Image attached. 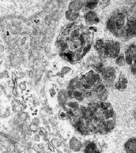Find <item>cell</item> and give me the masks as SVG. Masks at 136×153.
<instances>
[{
    "mask_svg": "<svg viewBox=\"0 0 136 153\" xmlns=\"http://www.w3.org/2000/svg\"><path fill=\"white\" fill-rule=\"evenodd\" d=\"M111 107L110 104L109 103L103 102H99V108L101 110L105 111Z\"/></svg>",
    "mask_w": 136,
    "mask_h": 153,
    "instance_id": "15",
    "label": "cell"
},
{
    "mask_svg": "<svg viewBox=\"0 0 136 153\" xmlns=\"http://www.w3.org/2000/svg\"><path fill=\"white\" fill-rule=\"evenodd\" d=\"M84 152L96 153L102 152V148L100 145L96 141L87 142L84 146Z\"/></svg>",
    "mask_w": 136,
    "mask_h": 153,
    "instance_id": "5",
    "label": "cell"
},
{
    "mask_svg": "<svg viewBox=\"0 0 136 153\" xmlns=\"http://www.w3.org/2000/svg\"><path fill=\"white\" fill-rule=\"evenodd\" d=\"M120 51V45L118 42H111L104 44V49L101 52L105 57L116 58L118 56Z\"/></svg>",
    "mask_w": 136,
    "mask_h": 153,
    "instance_id": "1",
    "label": "cell"
},
{
    "mask_svg": "<svg viewBox=\"0 0 136 153\" xmlns=\"http://www.w3.org/2000/svg\"><path fill=\"white\" fill-rule=\"evenodd\" d=\"M133 62H134V64L136 65V58L134 59V60H133Z\"/></svg>",
    "mask_w": 136,
    "mask_h": 153,
    "instance_id": "23",
    "label": "cell"
},
{
    "mask_svg": "<svg viewBox=\"0 0 136 153\" xmlns=\"http://www.w3.org/2000/svg\"><path fill=\"white\" fill-rule=\"evenodd\" d=\"M48 146L49 147L50 149V150L51 151H53V152H54L55 151V149H54V147H53V146H51L50 145V143H49V142H48Z\"/></svg>",
    "mask_w": 136,
    "mask_h": 153,
    "instance_id": "21",
    "label": "cell"
},
{
    "mask_svg": "<svg viewBox=\"0 0 136 153\" xmlns=\"http://www.w3.org/2000/svg\"><path fill=\"white\" fill-rule=\"evenodd\" d=\"M20 87L22 90H25L26 89V85L24 84L21 83L20 84Z\"/></svg>",
    "mask_w": 136,
    "mask_h": 153,
    "instance_id": "20",
    "label": "cell"
},
{
    "mask_svg": "<svg viewBox=\"0 0 136 153\" xmlns=\"http://www.w3.org/2000/svg\"><path fill=\"white\" fill-rule=\"evenodd\" d=\"M136 58V45H132L125 53V62L128 64H132Z\"/></svg>",
    "mask_w": 136,
    "mask_h": 153,
    "instance_id": "7",
    "label": "cell"
},
{
    "mask_svg": "<svg viewBox=\"0 0 136 153\" xmlns=\"http://www.w3.org/2000/svg\"><path fill=\"white\" fill-rule=\"evenodd\" d=\"M125 150L128 153H136V138H131L124 145Z\"/></svg>",
    "mask_w": 136,
    "mask_h": 153,
    "instance_id": "9",
    "label": "cell"
},
{
    "mask_svg": "<svg viewBox=\"0 0 136 153\" xmlns=\"http://www.w3.org/2000/svg\"><path fill=\"white\" fill-rule=\"evenodd\" d=\"M93 68L98 73H102L105 69V64L103 62H101L96 65L95 66H94Z\"/></svg>",
    "mask_w": 136,
    "mask_h": 153,
    "instance_id": "13",
    "label": "cell"
},
{
    "mask_svg": "<svg viewBox=\"0 0 136 153\" xmlns=\"http://www.w3.org/2000/svg\"><path fill=\"white\" fill-rule=\"evenodd\" d=\"M96 115L100 120L105 121L115 119V114L113 109L111 107L105 111L99 110L96 114Z\"/></svg>",
    "mask_w": 136,
    "mask_h": 153,
    "instance_id": "4",
    "label": "cell"
},
{
    "mask_svg": "<svg viewBox=\"0 0 136 153\" xmlns=\"http://www.w3.org/2000/svg\"><path fill=\"white\" fill-rule=\"evenodd\" d=\"M124 55L123 54L120 55L118 57L116 60V63L119 66H123L125 64Z\"/></svg>",
    "mask_w": 136,
    "mask_h": 153,
    "instance_id": "14",
    "label": "cell"
},
{
    "mask_svg": "<svg viewBox=\"0 0 136 153\" xmlns=\"http://www.w3.org/2000/svg\"><path fill=\"white\" fill-rule=\"evenodd\" d=\"M84 97L89 101H92L96 98V95L94 89L89 88L85 89L84 91Z\"/></svg>",
    "mask_w": 136,
    "mask_h": 153,
    "instance_id": "12",
    "label": "cell"
},
{
    "mask_svg": "<svg viewBox=\"0 0 136 153\" xmlns=\"http://www.w3.org/2000/svg\"><path fill=\"white\" fill-rule=\"evenodd\" d=\"M131 72L133 75H136V66L135 65H132L131 67Z\"/></svg>",
    "mask_w": 136,
    "mask_h": 153,
    "instance_id": "19",
    "label": "cell"
},
{
    "mask_svg": "<svg viewBox=\"0 0 136 153\" xmlns=\"http://www.w3.org/2000/svg\"><path fill=\"white\" fill-rule=\"evenodd\" d=\"M128 81L125 77H120L119 80L115 84V88L119 91H122L127 88Z\"/></svg>",
    "mask_w": 136,
    "mask_h": 153,
    "instance_id": "10",
    "label": "cell"
},
{
    "mask_svg": "<svg viewBox=\"0 0 136 153\" xmlns=\"http://www.w3.org/2000/svg\"><path fill=\"white\" fill-rule=\"evenodd\" d=\"M68 105L70 109H72V110H73L78 108V104L76 102H70L68 103Z\"/></svg>",
    "mask_w": 136,
    "mask_h": 153,
    "instance_id": "17",
    "label": "cell"
},
{
    "mask_svg": "<svg viewBox=\"0 0 136 153\" xmlns=\"http://www.w3.org/2000/svg\"><path fill=\"white\" fill-rule=\"evenodd\" d=\"M94 90L96 95V98L101 101H104L107 99L109 93L104 85L99 82L94 87Z\"/></svg>",
    "mask_w": 136,
    "mask_h": 153,
    "instance_id": "3",
    "label": "cell"
},
{
    "mask_svg": "<svg viewBox=\"0 0 136 153\" xmlns=\"http://www.w3.org/2000/svg\"><path fill=\"white\" fill-rule=\"evenodd\" d=\"M41 132H42L44 133H45L46 132V130H45L44 128H41Z\"/></svg>",
    "mask_w": 136,
    "mask_h": 153,
    "instance_id": "22",
    "label": "cell"
},
{
    "mask_svg": "<svg viewBox=\"0 0 136 153\" xmlns=\"http://www.w3.org/2000/svg\"><path fill=\"white\" fill-rule=\"evenodd\" d=\"M84 79L87 88L93 89L99 83L100 78L98 74L91 71L85 76Z\"/></svg>",
    "mask_w": 136,
    "mask_h": 153,
    "instance_id": "2",
    "label": "cell"
},
{
    "mask_svg": "<svg viewBox=\"0 0 136 153\" xmlns=\"http://www.w3.org/2000/svg\"><path fill=\"white\" fill-rule=\"evenodd\" d=\"M125 18L126 15L123 13H120L113 17L112 20L111 19L115 27V31L116 29L118 30L121 29L123 27L126 22Z\"/></svg>",
    "mask_w": 136,
    "mask_h": 153,
    "instance_id": "6",
    "label": "cell"
},
{
    "mask_svg": "<svg viewBox=\"0 0 136 153\" xmlns=\"http://www.w3.org/2000/svg\"><path fill=\"white\" fill-rule=\"evenodd\" d=\"M101 73L103 78L107 81H113L115 78V70L112 67H108L105 68Z\"/></svg>",
    "mask_w": 136,
    "mask_h": 153,
    "instance_id": "8",
    "label": "cell"
},
{
    "mask_svg": "<svg viewBox=\"0 0 136 153\" xmlns=\"http://www.w3.org/2000/svg\"><path fill=\"white\" fill-rule=\"evenodd\" d=\"M30 129L31 131L35 132L37 131V127L36 125L35 124H32L30 126Z\"/></svg>",
    "mask_w": 136,
    "mask_h": 153,
    "instance_id": "18",
    "label": "cell"
},
{
    "mask_svg": "<svg viewBox=\"0 0 136 153\" xmlns=\"http://www.w3.org/2000/svg\"><path fill=\"white\" fill-rule=\"evenodd\" d=\"M68 114L67 112L65 111L64 110H61L59 112V117L60 119L62 120H65L67 118Z\"/></svg>",
    "mask_w": 136,
    "mask_h": 153,
    "instance_id": "16",
    "label": "cell"
},
{
    "mask_svg": "<svg viewBox=\"0 0 136 153\" xmlns=\"http://www.w3.org/2000/svg\"><path fill=\"white\" fill-rule=\"evenodd\" d=\"M105 133L110 132L115 127V120H111L104 121Z\"/></svg>",
    "mask_w": 136,
    "mask_h": 153,
    "instance_id": "11",
    "label": "cell"
}]
</instances>
